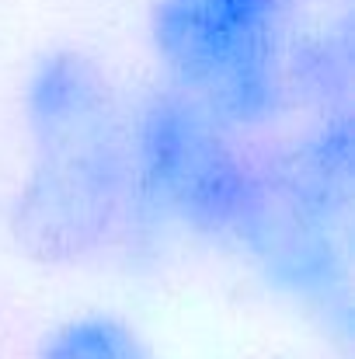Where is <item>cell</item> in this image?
Here are the masks:
<instances>
[{
    "label": "cell",
    "mask_w": 355,
    "mask_h": 359,
    "mask_svg": "<svg viewBox=\"0 0 355 359\" xmlns=\"http://www.w3.org/2000/svg\"><path fill=\"white\" fill-rule=\"evenodd\" d=\"M14 241L67 272H146L171 241L143 192L132 91L81 46L42 49L18 81Z\"/></svg>",
    "instance_id": "cell-1"
},
{
    "label": "cell",
    "mask_w": 355,
    "mask_h": 359,
    "mask_svg": "<svg viewBox=\"0 0 355 359\" xmlns=\"http://www.w3.org/2000/svg\"><path fill=\"white\" fill-rule=\"evenodd\" d=\"M132 147L167 241L240 262L265 203V136L153 84L132 95Z\"/></svg>",
    "instance_id": "cell-4"
},
{
    "label": "cell",
    "mask_w": 355,
    "mask_h": 359,
    "mask_svg": "<svg viewBox=\"0 0 355 359\" xmlns=\"http://www.w3.org/2000/svg\"><path fill=\"white\" fill-rule=\"evenodd\" d=\"M32 359H164L150 332L112 307H81L39 335Z\"/></svg>",
    "instance_id": "cell-5"
},
{
    "label": "cell",
    "mask_w": 355,
    "mask_h": 359,
    "mask_svg": "<svg viewBox=\"0 0 355 359\" xmlns=\"http://www.w3.org/2000/svg\"><path fill=\"white\" fill-rule=\"evenodd\" d=\"M268 300L338 353L352 342L355 119L331 112L265 136V203L237 262Z\"/></svg>",
    "instance_id": "cell-3"
},
{
    "label": "cell",
    "mask_w": 355,
    "mask_h": 359,
    "mask_svg": "<svg viewBox=\"0 0 355 359\" xmlns=\"http://www.w3.org/2000/svg\"><path fill=\"white\" fill-rule=\"evenodd\" d=\"M153 84L247 136L355 102V0H150Z\"/></svg>",
    "instance_id": "cell-2"
}]
</instances>
